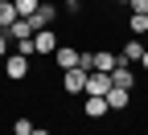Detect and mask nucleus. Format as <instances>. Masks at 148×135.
Returning <instances> with one entry per match:
<instances>
[{
	"label": "nucleus",
	"mask_w": 148,
	"mask_h": 135,
	"mask_svg": "<svg viewBox=\"0 0 148 135\" xmlns=\"http://www.w3.org/2000/svg\"><path fill=\"white\" fill-rule=\"evenodd\" d=\"M111 107H107V94H86V102H82V115L86 119H103Z\"/></svg>",
	"instance_id": "nucleus-4"
},
{
	"label": "nucleus",
	"mask_w": 148,
	"mask_h": 135,
	"mask_svg": "<svg viewBox=\"0 0 148 135\" xmlns=\"http://www.w3.org/2000/svg\"><path fill=\"white\" fill-rule=\"evenodd\" d=\"M140 57H144V41H140V37H132V41L119 49V62H123V66H136Z\"/></svg>",
	"instance_id": "nucleus-6"
},
{
	"label": "nucleus",
	"mask_w": 148,
	"mask_h": 135,
	"mask_svg": "<svg viewBox=\"0 0 148 135\" xmlns=\"http://www.w3.org/2000/svg\"><path fill=\"white\" fill-rule=\"evenodd\" d=\"M0 66L8 70V78H12V82H21L25 74H29V57H25V53H4V62H0Z\"/></svg>",
	"instance_id": "nucleus-1"
},
{
	"label": "nucleus",
	"mask_w": 148,
	"mask_h": 135,
	"mask_svg": "<svg viewBox=\"0 0 148 135\" xmlns=\"http://www.w3.org/2000/svg\"><path fill=\"white\" fill-rule=\"evenodd\" d=\"M16 21V8H12V0H0V29H8Z\"/></svg>",
	"instance_id": "nucleus-13"
},
{
	"label": "nucleus",
	"mask_w": 148,
	"mask_h": 135,
	"mask_svg": "<svg viewBox=\"0 0 148 135\" xmlns=\"http://www.w3.org/2000/svg\"><path fill=\"white\" fill-rule=\"evenodd\" d=\"M119 4H132V0H119Z\"/></svg>",
	"instance_id": "nucleus-23"
},
{
	"label": "nucleus",
	"mask_w": 148,
	"mask_h": 135,
	"mask_svg": "<svg viewBox=\"0 0 148 135\" xmlns=\"http://www.w3.org/2000/svg\"><path fill=\"white\" fill-rule=\"evenodd\" d=\"M8 41H12V37H8L4 29H0V57H4V53H8Z\"/></svg>",
	"instance_id": "nucleus-18"
},
{
	"label": "nucleus",
	"mask_w": 148,
	"mask_h": 135,
	"mask_svg": "<svg viewBox=\"0 0 148 135\" xmlns=\"http://www.w3.org/2000/svg\"><path fill=\"white\" fill-rule=\"evenodd\" d=\"M33 49L37 53H53V49H58V37H53L49 29H37L33 33Z\"/></svg>",
	"instance_id": "nucleus-7"
},
{
	"label": "nucleus",
	"mask_w": 148,
	"mask_h": 135,
	"mask_svg": "<svg viewBox=\"0 0 148 135\" xmlns=\"http://www.w3.org/2000/svg\"><path fill=\"white\" fill-rule=\"evenodd\" d=\"M25 21L33 25V33H37V29H49L53 21H58V8H53V4H37V12H33V16H25Z\"/></svg>",
	"instance_id": "nucleus-3"
},
{
	"label": "nucleus",
	"mask_w": 148,
	"mask_h": 135,
	"mask_svg": "<svg viewBox=\"0 0 148 135\" xmlns=\"http://www.w3.org/2000/svg\"><path fill=\"white\" fill-rule=\"evenodd\" d=\"M53 57H58L62 70H74V66H78V53H74L70 45H58V49H53Z\"/></svg>",
	"instance_id": "nucleus-11"
},
{
	"label": "nucleus",
	"mask_w": 148,
	"mask_h": 135,
	"mask_svg": "<svg viewBox=\"0 0 148 135\" xmlns=\"http://www.w3.org/2000/svg\"><path fill=\"white\" fill-rule=\"evenodd\" d=\"M115 66H119V53H107V49H99V53H95V70H103V74H111Z\"/></svg>",
	"instance_id": "nucleus-12"
},
{
	"label": "nucleus",
	"mask_w": 148,
	"mask_h": 135,
	"mask_svg": "<svg viewBox=\"0 0 148 135\" xmlns=\"http://www.w3.org/2000/svg\"><path fill=\"white\" fill-rule=\"evenodd\" d=\"M62 86H66V94H86V70H62Z\"/></svg>",
	"instance_id": "nucleus-2"
},
{
	"label": "nucleus",
	"mask_w": 148,
	"mask_h": 135,
	"mask_svg": "<svg viewBox=\"0 0 148 135\" xmlns=\"http://www.w3.org/2000/svg\"><path fill=\"white\" fill-rule=\"evenodd\" d=\"M33 135H49V131H37V127H33Z\"/></svg>",
	"instance_id": "nucleus-22"
},
{
	"label": "nucleus",
	"mask_w": 148,
	"mask_h": 135,
	"mask_svg": "<svg viewBox=\"0 0 148 135\" xmlns=\"http://www.w3.org/2000/svg\"><path fill=\"white\" fill-rule=\"evenodd\" d=\"M37 4H41V0H12L16 16H33V12H37Z\"/></svg>",
	"instance_id": "nucleus-14"
},
{
	"label": "nucleus",
	"mask_w": 148,
	"mask_h": 135,
	"mask_svg": "<svg viewBox=\"0 0 148 135\" xmlns=\"http://www.w3.org/2000/svg\"><path fill=\"white\" fill-rule=\"evenodd\" d=\"M132 12H144L148 16V0H132Z\"/></svg>",
	"instance_id": "nucleus-19"
},
{
	"label": "nucleus",
	"mask_w": 148,
	"mask_h": 135,
	"mask_svg": "<svg viewBox=\"0 0 148 135\" xmlns=\"http://www.w3.org/2000/svg\"><path fill=\"white\" fill-rule=\"evenodd\" d=\"M127 102H132V90H123V86H111V90H107V107H111V111H123Z\"/></svg>",
	"instance_id": "nucleus-9"
},
{
	"label": "nucleus",
	"mask_w": 148,
	"mask_h": 135,
	"mask_svg": "<svg viewBox=\"0 0 148 135\" xmlns=\"http://www.w3.org/2000/svg\"><path fill=\"white\" fill-rule=\"evenodd\" d=\"M4 33L12 37V41H29V37H33V25L25 21V16H16V21H12V25H8Z\"/></svg>",
	"instance_id": "nucleus-10"
},
{
	"label": "nucleus",
	"mask_w": 148,
	"mask_h": 135,
	"mask_svg": "<svg viewBox=\"0 0 148 135\" xmlns=\"http://www.w3.org/2000/svg\"><path fill=\"white\" fill-rule=\"evenodd\" d=\"M107 90H111V74L86 70V94H107Z\"/></svg>",
	"instance_id": "nucleus-5"
},
{
	"label": "nucleus",
	"mask_w": 148,
	"mask_h": 135,
	"mask_svg": "<svg viewBox=\"0 0 148 135\" xmlns=\"http://www.w3.org/2000/svg\"><path fill=\"white\" fill-rule=\"evenodd\" d=\"M78 70H95V53H90V49L78 53Z\"/></svg>",
	"instance_id": "nucleus-17"
},
{
	"label": "nucleus",
	"mask_w": 148,
	"mask_h": 135,
	"mask_svg": "<svg viewBox=\"0 0 148 135\" xmlns=\"http://www.w3.org/2000/svg\"><path fill=\"white\" fill-rule=\"evenodd\" d=\"M111 86H123V90H132V86H136V74H132V70H127V66L119 62L115 70H111Z\"/></svg>",
	"instance_id": "nucleus-8"
},
{
	"label": "nucleus",
	"mask_w": 148,
	"mask_h": 135,
	"mask_svg": "<svg viewBox=\"0 0 148 135\" xmlns=\"http://www.w3.org/2000/svg\"><path fill=\"white\" fill-rule=\"evenodd\" d=\"M12 135H33V119H25V115H21V119L12 123Z\"/></svg>",
	"instance_id": "nucleus-16"
},
{
	"label": "nucleus",
	"mask_w": 148,
	"mask_h": 135,
	"mask_svg": "<svg viewBox=\"0 0 148 135\" xmlns=\"http://www.w3.org/2000/svg\"><path fill=\"white\" fill-rule=\"evenodd\" d=\"M140 66H144V70H148V45H144V57H140Z\"/></svg>",
	"instance_id": "nucleus-20"
},
{
	"label": "nucleus",
	"mask_w": 148,
	"mask_h": 135,
	"mask_svg": "<svg viewBox=\"0 0 148 135\" xmlns=\"http://www.w3.org/2000/svg\"><path fill=\"white\" fill-rule=\"evenodd\" d=\"M127 29H132L136 37H140V33H148V16H144V12H132V21H127Z\"/></svg>",
	"instance_id": "nucleus-15"
},
{
	"label": "nucleus",
	"mask_w": 148,
	"mask_h": 135,
	"mask_svg": "<svg viewBox=\"0 0 148 135\" xmlns=\"http://www.w3.org/2000/svg\"><path fill=\"white\" fill-rule=\"evenodd\" d=\"M62 4H66V8H78V0H62Z\"/></svg>",
	"instance_id": "nucleus-21"
}]
</instances>
